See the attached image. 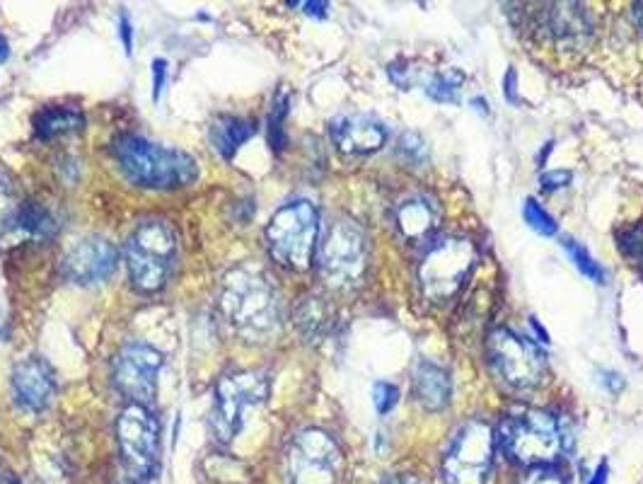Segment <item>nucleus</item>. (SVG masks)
Masks as SVG:
<instances>
[{"instance_id": "obj_27", "label": "nucleus", "mask_w": 643, "mask_h": 484, "mask_svg": "<svg viewBox=\"0 0 643 484\" xmlns=\"http://www.w3.org/2000/svg\"><path fill=\"white\" fill-rule=\"evenodd\" d=\"M523 216L527 221V226H530L535 233L540 235H556V230H559V223L554 221L552 213H547L540 206V201L537 199H527L525 206H523Z\"/></svg>"}, {"instance_id": "obj_3", "label": "nucleus", "mask_w": 643, "mask_h": 484, "mask_svg": "<svg viewBox=\"0 0 643 484\" xmlns=\"http://www.w3.org/2000/svg\"><path fill=\"white\" fill-rule=\"evenodd\" d=\"M320 240V216L310 201L298 199L281 206L266 228L271 257L283 267L303 272L310 267Z\"/></svg>"}, {"instance_id": "obj_2", "label": "nucleus", "mask_w": 643, "mask_h": 484, "mask_svg": "<svg viewBox=\"0 0 643 484\" xmlns=\"http://www.w3.org/2000/svg\"><path fill=\"white\" fill-rule=\"evenodd\" d=\"M112 151L126 180L146 189L187 187L199 172L189 153L165 148L141 136H119Z\"/></svg>"}, {"instance_id": "obj_4", "label": "nucleus", "mask_w": 643, "mask_h": 484, "mask_svg": "<svg viewBox=\"0 0 643 484\" xmlns=\"http://www.w3.org/2000/svg\"><path fill=\"white\" fill-rule=\"evenodd\" d=\"M177 255L175 230L165 221H146L133 230L126 262L131 284L143 293H155L167 284Z\"/></svg>"}, {"instance_id": "obj_41", "label": "nucleus", "mask_w": 643, "mask_h": 484, "mask_svg": "<svg viewBox=\"0 0 643 484\" xmlns=\"http://www.w3.org/2000/svg\"><path fill=\"white\" fill-rule=\"evenodd\" d=\"M0 484H17V480L10 472H3V475H0Z\"/></svg>"}, {"instance_id": "obj_33", "label": "nucleus", "mask_w": 643, "mask_h": 484, "mask_svg": "<svg viewBox=\"0 0 643 484\" xmlns=\"http://www.w3.org/2000/svg\"><path fill=\"white\" fill-rule=\"evenodd\" d=\"M165 78H167V63L158 59L153 61V97L160 100V92L165 88Z\"/></svg>"}, {"instance_id": "obj_39", "label": "nucleus", "mask_w": 643, "mask_h": 484, "mask_svg": "<svg viewBox=\"0 0 643 484\" xmlns=\"http://www.w3.org/2000/svg\"><path fill=\"white\" fill-rule=\"evenodd\" d=\"M8 56H10V46H8V42H5L3 37H0V63L8 61Z\"/></svg>"}, {"instance_id": "obj_35", "label": "nucleus", "mask_w": 643, "mask_h": 484, "mask_svg": "<svg viewBox=\"0 0 643 484\" xmlns=\"http://www.w3.org/2000/svg\"><path fill=\"white\" fill-rule=\"evenodd\" d=\"M119 34H121V42H124L126 54H131V46H133V27H131L129 17H126V15H121V17H119Z\"/></svg>"}, {"instance_id": "obj_40", "label": "nucleus", "mask_w": 643, "mask_h": 484, "mask_svg": "<svg viewBox=\"0 0 643 484\" xmlns=\"http://www.w3.org/2000/svg\"><path fill=\"white\" fill-rule=\"evenodd\" d=\"M382 484H419V482H416L414 477H395V480H387Z\"/></svg>"}, {"instance_id": "obj_36", "label": "nucleus", "mask_w": 643, "mask_h": 484, "mask_svg": "<svg viewBox=\"0 0 643 484\" xmlns=\"http://www.w3.org/2000/svg\"><path fill=\"white\" fill-rule=\"evenodd\" d=\"M291 5H298V8H303L307 15H315V17H327V10H329L327 3H291Z\"/></svg>"}, {"instance_id": "obj_37", "label": "nucleus", "mask_w": 643, "mask_h": 484, "mask_svg": "<svg viewBox=\"0 0 643 484\" xmlns=\"http://www.w3.org/2000/svg\"><path fill=\"white\" fill-rule=\"evenodd\" d=\"M602 383L607 385V388L612 390V393H619V390L624 388V380L617 376V373H612V371H605L602 373Z\"/></svg>"}, {"instance_id": "obj_22", "label": "nucleus", "mask_w": 643, "mask_h": 484, "mask_svg": "<svg viewBox=\"0 0 643 484\" xmlns=\"http://www.w3.org/2000/svg\"><path fill=\"white\" fill-rule=\"evenodd\" d=\"M85 124V117L73 107H46L34 117V131L39 138H54L80 131Z\"/></svg>"}, {"instance_id": "obj_11", "label": "nucleus", "mask_w": 643, "mask_h": 484, "mask_svg": "<svg viewBox=\"0 0 643 484\" xmlns=\"http://www.w3.org/2000/svg\"><path fill=\"white\" fill-rule=\"evenodd\" d=\"M494 465V431L484 422H467L457 429L443 458L448 484H486Z\"/></svg>"}, {"instance_id": "obj_8", "label": "nucleus", "mask_w": 643, "mask_h": 484, "mask_svg": "<svg viewBox=\"0 0 643 484\" xmlns=\"http://www.w3.org/2000/svg\"><path fill=\"white\" fill-rule=\"evenodd\" d=\"M283 472L288 484H339L344 453L327 431L305 429L288 446Z\"/></svg>"}, {"instance_id": "obj_34", "label": "nucleus", "mask_w": 643, "mask_h": 484, "mask_svg": "<svg viewBox=\"0 0 643 484\" xmlns=\"http://www.w3.org/2000/svg\"><path fill=\"white\" fill-rule=\"evenodd\" d=\"M518 76H515L513 68H508L506 73V80H503V95H506L508 102H513V105H518Z\"/></svg>"}, {"instance_id": "obj_14", "label": "nucleus", "mask_w": 643, "mask_h": 484, "mask_svg": "<svg viewBox=\"0 0 643 484\" xmlns=\"http://www.w3.org/2000/svg\"><path fill=\"white\" fill-rule=\"evenodd\" d=\"M119 252L107 238H85L75 242L71 250L63 257V274L73 284L90 286L97 281L109 279L117 272Z\"/></svg>"}, {"instance_id": "obj_15", "label": "nucleus", "mask_w": 643, "mask_h": 484, "mask_svg": "<svg viewBox=\"0 0 643 484\" xmlns=\"http://www.w3.org/2000/svg\"><path fill=\"white\" fill-rule=\"evenodd\" d=\"M13 393L27 412H44L56 395L54 368L39 356L20 361L13 371Z\"/></svg>"}, {"instance_id": "obj_38", "label": "nucleus", "mask_w": 643, "mask_h": 484, "mask_svg": "<svg viewBox=\"0 0 643 484\" xmlns=\"http://www.w3.org/2000/svg\"><path fill=\"white\" fill-rule=\"evenodd\" d=\"M588 484H607V463L598 465V470L593 472V477H590Z\"/></svg>"}, {"instance_id": "obj_19", "label": "nucleus", "mask_w": 643, "mask_h": 484, "mask_svg": "<svg viewBox=\"0 0 643 484\" xmlns=\"http://www.w3.org/2000/svg\"><path fill=\"white\" fill-rule=\"evenodd\" d=\"M414 395L428 412H440V409L448 407L450 395H453L448 371L440 368L438 363L421 361L414 371Z\"/></svg>"}, {"instance_id": "obj_20", "label": "nucleus", "mask_w": 643, "mask_h": 484, "mask_svg": "<svg viewBox=\"0 0 643 484\" xmlns=\"http://www.w3.org/2000/svg\"><path fill=\"white\" fill-rule=\"evenodd\" d=\"M8 230L32 240H49L59 230V223H56L51 211L44 204H39V201H20L13 218H10Z\"/></svg>"}, {"instance_id": "obj_28", "label": "nucleus", "mask_w": 643, "mask_h": 484, "mask_svg": "<svg viewBox=\"0 0 643 484\" xmlns=\"http://www.w3.org/2000/svg\"><path fill=\"white\" fill-rule=\"evenodd\" d=\"M619 250H622V255L634 259V264L643 274V228H634L629 233H624L622 242H619Z\"/></svg>"}, {"instance_id": "obj_29", "label": "nucleus", "mask_w": 643, "mask_h": 484, "mask_svg": "<svg viewBox=\"0 0 643 484\" xmlns=\"http://www.w3.org/2000/svg\"><path fill=\"white\" fill-rule=\"evenodd\" d=\"M399 390L392 383H375L373 388V405L378 409V414H387L397 407Z\"/></svg>"}, {"instance_id": "obj_31", "label": "nucleus", "mask_w": 643, "mask_h": 484, "mask_svg": "<svg viewBox=\"0 0 643 484\" xmlns=\"http://www.w3.org/2000/svg\"><path fill=\"white\" fill-rule=\"evenodd\" d=\"M571 177V172L566 170H549L540 177V184L544 192H556V189H564L571 182Z\"/></svg>"}, {"instance_id": "obj_10", "label": "nucleus", "mask_w": 643, "mask_h": 484, "mask_svg": "<svg viewBox=\"0 0 643 484\" xmlns=\"http://www.w3.org/2000/svg\"><path fill=\"white\" fill-rule=\"evenodd\" d=\"M491 366L511 388L532 390L547 380V356L540 347L513 330H494L486 342Z\"/></svg>"}, {"instance_id": "obj_13", "label": "nucleus", "mask_w": 643, "mask_h": 484, "mask_svg": "<svg viewBox=\"0 0 643 484\" xmlns=\"http://www.w3.org/2000/svg\"><path fill=\"white\" fill-rule=\"evenodd\" d=\"M162 354L143 342H129L114 359V383L131 405H148L158 388Z\"/></svg>"}, {"instance_id": "obj_32", "label": "nucleus", "mask_w": 643, "mask_h": 484, "mask_svg": "<svg viewBox=\"0 0 643 484\" xmlns=\"http://www.w3.org/2000/svg\"><path fill=\"white\" fill-rule=\"evenodd\" d=\"M402 151L407 153L409 160H414V163L426 160V146H424V141L419 138V134H404Z\"/></svg>"}, {"instance_id": "obj_6", "label": "nucleus", "mask_w": 643, "mask_h": 484, "mask_svg": "<svg viewBox=\"0 0 643 484\" xmlns=\"http://www.w3.org/2000/svg\"><path fill=\"white\" fill-rule=\"evenodd\" d=\"M501 443L515 463L525 468L549 465L561 451V431L556 419L542 409H523L503 422Z\"/></svg>"}, {"instance_id": "obj_26", "label": "nucleus", "mask_w": 643, "mask_h": 484, "mask_svg": "<svg viewBox=\"0 0 643 484\" xmlns=\"http://www.w3.org/2000/svg\"><path fill=\"white\" fill-rule=\"evenodd\" d=\"M288 95L286 92H278L276 102H274V109H271L269 114V141H271V148H274L276 153L283 151V146H286V131H283V121L288 117Z\"/></svg>"}, {"instance_id": "obj_9", "label": "nucleus", "mask_w": 643, "mask_h": 484, "mask_svg": "<svg viewBox=\"0 0 643 484\" xmlns=\"http://www.w3.org/2000/svg\"><path fill=\"white\" fill-rule=\"evenodd\" d=\"M477 262L472 240L445 238L431 245L419 264V284L428 301L443 303L457 296Z\"/></svg>"}, {"instance_id": "obj_25", "label": "nucleus", "mask_w": 643, "mask_h": 484, "mask_svg": "<svg viewBox=\"0 0 643 484\" xmlns=\"http://www.w3.org/2000/svg\"><path fill=\"white\" fill-rule=\"evenodd\" d=\"M564 250L569 252V257L573 259V264L578 267V272H581L585 279L595 281V284H605V272H602V267L598 262H595L593 257H590V252L585 250L583 245H578L576 240H564Z\"/></svg>"}, {"instance_id": "obj_30", "label": "nucleus", "mask_w": 643, "mask_h": 484, "mask_svg": "<svg viewBox=\"0 0 643 484\" xmlns=\"http://www.w3.org/2000/svg\"><path fill=\"white\" fill-rule=\"evenodd\" d=\"M518 484H566L564 475L559 470L542 465V468H530L520 477Z\"/></svg>"}, {"instance_id": "obj_23", "label": "nucleus", "mask_w": 643, "mask_h": 484, "mask_svg": "<svg viewBox=\"0 0 643 484\" xmlns=\"http://www.w3.org/2000/svg\"><path fill=\"white\" fill-rule=\"evenodd\" d=\"M295 322H298V327L307 337H320L329 325L327 308L320 303V298H305V301L300 303L298 313H295Z\"/></svg>"}, {"instance_id": "obj_24", "label": "nucleus", "mask_w": 643, "mask_h": 484, "mask_svg": "<svg viewBox=\"0 0 643 484\" xmlns=\"http://www.w3.org/2000/svg\"><path fill=\"white\" fill-rule=\"evenodd\" d=\"M462 80H465V76L457 71L436 73L431 80H426L424 90L426 95L436 102H457L462 92Z\"/></svg>"}, {"instance_id": "obj_1", "label": "nucleus", "mask_w": 643, "mask_h": 484, "mask_svg": "<svg viewBox=\"0 0 643 484\" xmlns=\"http://www.w3.org/2000/svg\"><path fill=\"white\" fill-rule=\"evenodd\" d=\"M220 308L247 342H269L281 330V298L259 269L237 267L225 276Z\"/></svg>"}, {"instance_id": "obj_42", "label": "nucleus", "mask_w": 643, "mask_h": 484, "mask_svg": "<svg viewBox=\"0 0 643 484\" xmlns=\"http://www.w3.org/2000/svg\"><path fill=\"white\" fill-rule=\"evenodd\" d=\"M126 484H146V482H136V480H129Z\"/></svg>"}, {"instance_id": "obj_12", "label": "nucleus", "mask_w": 643, "mask_h": 484, "mask_svg": "<svg viewBox=\"0 0 643 484\" xmlns=\"http://www.w3.org/2000/svg\"><path fill=\"white\" fill-rule=\"evenodd\" d=\"M119 451L131 480L146 482L158 468L160 426L146 405H129L117 422Z\"/></svg>"}, {"instance_id": "obj_18", "label": "nucleus", "mask_w": 643, "mask_h": 484, "mask_svg": "<svg viewBox=\"0 0 643 484\" xmlns=\"http://www.w3.org/2000/svg\"><path fill=\"white\" fill-rule=\"evenodd\" d=\"M397 228L404 238L411 242H421L433 238L440 226V209L438 204L426 194H416V197L404 199L397 206Z\"/></svg>"}, {"instance_id": "obj_17", "label": "nucleus", "mask_w": 643, "mask_h": 484, "mask_svg": "<svg viewBox=\"0 0 643 484\" xmlns=\"http://www.w3.org/2000/svg\"><path fill=\"white\" fill-rule=\"evenodd\" d=\"M540 27L547 32L549 39L564 44L578 46L593 32V20H590L588 8L578 3H552L544 5L540 15Z\"/></svg>"}, {"instance_id": "obj_16", "label": "nucleus", "mask_w": 643, "mask_h": 484, "mask_svg": "<svg viewBox=\"0 0 643 484\" xmlns=\"http://www.w3.org/2000/svg\"><path fill=\"white\" fill-rule=\"evenodd\" d=\"M332 138L339 151L366 155L385 146L387 131L378 119L366 117V114H344L332 121Z\"/></svg>"}, {"instance_id": "obj_7", "label": "nucleus", "mask_w": 643, "mask_h": 484, "mask_svg": "<svg viewBox=\"0 0 643 484\" xmlns=\"http://www.w3.org/2000/svg\"><path fill=\"white\" fill-rule=\"evenodd\" d=\"M269 397V376L264 371H240L220 378L211 412V434L218 443H230L245 424L247 409Z\"/></svg>"}, {"instance_id": "obj_5", "label": "nucleus", "mask_w": 643, "mask_h": 484, "mask_svg": "<svg viewBox=\"0 0 643 484\" xmlns=\"http://www.w3.org/2000/svg\"><path fill=\"white\" fill-rule=\"evenodd\" d=\"M317 267L332 288L346 291L363 279L368 267V238L349 218L329 223L317 242Z\"/></svg>"}, {"instance_id": "obj_21", "label": "nucleus", "mask_w": 643, "mask_h": 484, "mask_svg": "<svg viewBox=\"0 0 643 484\" xmlns=\"http://www.w3.org/2000/svg\"><path fill=\"white\" fill-rule=\"evenodd\" d=\"M254 136V121L242 117H220L211 124L213 148L220 158L230 160Z\"/></svg>"}]
</instances>
